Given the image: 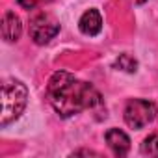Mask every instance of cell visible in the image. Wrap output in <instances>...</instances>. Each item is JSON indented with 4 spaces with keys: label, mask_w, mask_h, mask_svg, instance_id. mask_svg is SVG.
<instances>
[{
    "label": "cell",
    "mask_w": 158,
    "mask_h": 158,
    "mask_svg": "<svg viewBox=\"0 0 158 158\" xmlns=\"http://www.w3.org/2000/svg\"><path fill=\"white\" fill-rule=\"evenodd\" d=\"M30 37L34 39V43L37 45H45L48 43L58 32H60V23L48 15V13H37L30 19Z\"/></svg>",
    "instance_id": "cell-4"
},
{
    "label": "cell",
    "mask_w": 158,
    "mask_h": 158,
    "mask_svg": "<svg viewBox=\"0 0 158 158\" xmlns=\"http://www.w3.org/2000/svg\"><path fill=\"white\" fill-rule=\"evenodd\" d=\"M47 97L54 112L63 119L102 104L101 93L91 84L78 80L67 71H58L52 74L47 86Z\"/></svg>",
    "instance_id": "cell-1"
},
{
    "label": "cell",
    "mask_w": 158,
    "mask_h": 158,
    "mask_svg": "<svg viewBox=\"0 0 158 158\" xmlns=\"http://www.w3.org/2000/svg\"><path fill=\"white\" fill-rule=\"evenodd\" d=\"M145 0H134V4H143Z\"/></svg>",
    "instance_id": "cell-11"
},
{
    "label": "cell",
    "mask_w": 158,
    "mask_h": 158,
    "mask_svg": "<svg viewBox=\"0 0 158 158\" xmlns=\"http://www.w3.org/2000/svg\"><path fill=\"white\" fill-rule=\"evenodd\" d=\"M21 32H23L21 19L13 11H6L4 17H2V35H4V39L8 43H15L21 37Z\"/></svg>",
    "instance_id": "cell-6"
},
{
    "label": "cell",
    "mask_w": 158,
    "mask_h": 158,
    "mask_svg": "<svg viewBox=\"0 0 158 158\" xmlns=\"http://www.w3.org/2000/svg\"><path fill=\"white\" fill-rule=\"evenodd\" d=\"M104 139H106L108 147L112 149V152L115 156H125L130 151V138L123 130H119V128H110L106 132Z\"/></svg>",
    "instance_id": "cell-5"
},
{
    "label": "cell",
    "mask_w": 158,
    "mask_h": 158,
    "mask_svg": "<svg viewBox=\"0 0 158 158\" xmlns=\"http://www.w3.org/2000/svg\"><path fill=\"white\" fill-rule=\"evenodd\" d=\"M114 67H115V69H121V71H125V73H134V71L138 69V61H136L130 54H121V56L115 60Z\"/></svg>",
    "instance_id": "cell-8"
},
{
    "label": "cell",
    "mask_w": 158,
    "mask_h": 158,
    "mask_svg": "<svg viewBox=\"0 0 158 158\" xmlns=\"http://www.w3.org/2000/svg\"><path fill=\"white\" fill-rule=\"evenodd\" d=\"M78 28H80V32H82L84 35H89V37L97 35V34L102 30V19H101V13H99L97 10H89V11H86V13L80 17V21H78Z\"/></svg>",
    "instance_id": "cell-7"
},
{
    "label": "cell",
    "mask_w": 158,
    "mask_h": 158,
    "mask_svg": "<svg viewBox=\"0 0 158 158\" xmlns=\"http://www.w3.org/2000/svg\"><path fill=\"white\" fill-rule=\"evenodd\" d=\"M28 101V89L19 80H8L2 86V115L0 125L6 127L11 121H15L26 108Z\"/></svg>",
    "instance_id": "cell-2"
},
{
    "label": "cell",
    "mask_w": 158,
    "mask_h": 158,
    "mask_svg": "<svg viewBox=\"0 0 158 158\" xmlns=\"http://www.w3.org/2000/svg\"><path fill=\"white\" fill-rule=\"evenodd\" d=\"M45 2H50V0H17V4L24 10H34V8H37Z\"/></svg>",
    "instance_id": "cell-10"
},
{
    "label": "cell",
    "mask_w": 158,
    "mask_h": 158,
    "mask_svg": "<svg viewBox=\"0 0 158 158\" xmlns=\"http://www.w3.org/2000/svg\"><path fill=\"white\" fill-rule=\"evenodd\" d=\"M158 110H156V104L151 102V101H145V99H130L125 106V123L130 127V128H143L147 127L149 123L154 121Z\"/></svg>",
    "instance_id": "cell-3"
},
{
    "label": "cell",
    "mask_w": 158,
    "mask_h": 158,
    "mask_svg": "<svg viewBox=\"0 0 158 158\" xmlns=\"http://www.w3.org/2000/svg\"><path fill=\"white\" fill-rule=\"evenodd\" d=\"M141 152L147 156H158V134H151L143 139Z\"/></svg>",
    "instance_id": "cell-9"
}]
</instances>
